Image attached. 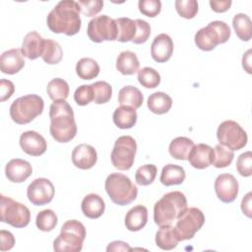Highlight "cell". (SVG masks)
Instances as JSON below:
<instances>
[{"instance_id":"6da1fadb","label":"cell","mask_w":252,"mask_h":252,"mask_svg":"<svg viewBox=\"0 0 252 252\" xmlns=\"http://www.w3.org/2000/svg\"><path fill=\"white\" fill-rule=\"evenodd\" d=\"M80 12L78 2L74 0L60 1L47 15V27L54 33H65L68 36L75 35L82 27Z\"/></svg>"},{"instance_id":"7a4b0ae2","label":"cell","mask_w":252,"mask_h":252,"mask_svg":"<svg viewBox=\"0 0 252 252\" xmlns=\"http://www.w3.org/2000/svg\"><path fill=\"white\" fill-rule=\"evenodd\" d=\"M49 118L50 135L56 142L68 143L75 138L77 125L74 111L65 99L52 102L49 108Z\"/></svg>"},{"instance_id":"3957f363","label":"cell","mask_w":252,"mask_h":252,"mask_svg":"<svg viewBox=\"0 0 252 252\" xmlns=\"http://www.w3.org/2000/svg\"><path fill=\"white\" fill-rule=\"evenodd\" d=\"M187 209V200L180 191L164 194L154 206V220L158 226L169 225Z\"/></svg>"},{"instance_id":"277c9868","label":"cell","mask_w":252,"mask_h":252,"mask_svg":"<svg viewBox=\"0 0 252 252\" xmlns=\"http://www.w3.org/2000/svg\"><path fill=\"white\" fill-rule=\"evenodd\" d=\"M104 188L110 200L119 206H126L136 200L137 186L125 174L110 173L104 182Z\"/></svg>"},{"instance_id":"5b68a950","label":"cell","mask_w":252,"mask_h":252,"mask_svg":"<svg viewBox=\"0 0 252 252\" xmlns=\"http://www.w3.org/2000/svg\"><path fill=\"white\" fill-rule=\"evenodd\" d=\"M85 238V225L77 220H67L53 241V249L56 252H79L83 248Z\"/></svg>"},{"instance_id":"8992f818","label":"cell","mask_w":252,"mask_h":252,"mask_svg":"<svg viewBox=\"0 0 252 252\" xmlns=\"http://www.w3.org/2000/svg\"><path fill=\"white\" fill-rule=\"evenodd\" d=\"M44 108L43 99L37 94H26L16 98L10 106V116L17 124H28L40 115Z\"/></svg>"},{"instance_id":"52a82bcc","label":"cell","mask_w":252,"mask_h":252,"mask_svg":"<svg viewBox=\"0 0 252 252\" xmlns=\"http://www.w3.org/2000/svg\"><path fill=\"white\" fill-rule=\"evenodd\" d=\"M230 37V29L222 21H213L200 29L195 34V43L204 51L213 50L218 44L224 43Z\"/></svg>"},{"instance_id":"ba28073f","label":"cell","mask_w":252,"mask_h":252,"mask_svg":"<svg viewBox=\"0 0 252 252\" xmlns=\"http://www.w3.org/2000/svg\"><path fill=\"white\" fill-rule=\"evenodd\" d=\"M0 199L2 222H6L17 228L25 227L30 223L31 212L27 206L4 195H1Z\"/></svg>"},{"instance_id":"9c48e42d","label":"cell","mask_w":252,"mask_h":252,"mask_svg":"<svg viewBox=\"0 0 252 252\" xmlns=\"http://www.w3.org/2000/svg\"><path fill=\"white\" fill-rule=\"evenodd\" d=\"M137 152V143L131 136L125 135L116 139L111 151L112 165L118 170H129L135 160Z\"/></svg>"},{"instance_id":"30bf717a","label":"cell","mask_w":252,"mask_h":252,"mask_svg":"<svg viewBox=\"0 0 252 252\" xmlns=\"http://www.w3.org/2000/svg\"><path fill=\"white\" fill-rule=\"evenodd\" d=\"M204 223L205 216L200 209L195 207L187 208L176 220V224L174 226V231L178 241L193 238Z\"/></svg>"},{"instance_id":"8fae6325","label":"cell","mask_w":252,"mask_h":252,"mask_svg":"<svg viewBox=\"0 0 252 252\" xmlns=\"http://www.w3.org/2000/svg\"><path fill=\"white\" fill-rule=\"evenodd\" d=\"M217 138L220 145L231 151H238L244 148L248 140L245 130L233 120H225L219 125Z\"/></svg>"},{"instance_id":"7c38bea8","label":"cell","mask_w":252,"mask_h":252,"mask_svg":"<svg viewBox=\"0 0 252 252\" xmlns=\"http://www.w3.org/2000/svg\"><path fill=\"white\" fill-rule=\"evenodd\" d=\"M87 33L94 42L104 40L113 41L117 39V25L114 19L107 15H101L92 19L87 28Z\"/></svg>"},{"instance_id":"4fadbf2b","label":"cell","mask_w":252,"mask_h":252,"mask_svg":"<svg viewBox=\"0 0 252 252\" xmlns=\"http://www.w3.org/2000/svg\"><path fill=\"white\" fill-rule=\"evenodd\" d=\"M55 189L51 181L47 178H36L28 186L27 196L29 201L34 206H43L50 203L54 197Z\"/></svg>"},{"instance_id":"5bb4252c","label":"cell","mask_w":252,"mask_h":252,"mask_svg":"<svg viewBox=\"0 0 252 252\" xmlns=\"http://www.w3.org/2000/svg\"><path fill=\"white\" fill-rule=\"evenodd\" d=\"M214 186L218 198L223 203L233 202L238 195L239 185L236 178L232 174H220L216 178Z\"/></svg>"},{"instance_id":"9a60e30c","label":"cell","mask_w":252,"mask_h":252,"mask_svg":"<svg viewBox=\"0 0 252 252\" xmlns=\"http://www.w3.org/2000/svg\"><path fill=\"white\" fill-rule=\"evenodd\" d=\"M22 150L32 157H38L45 153L47 144L43 136L35 131H26L20 136Z\"/></svg>"},{"instance_id":"2e32d148","label":"cell","mask_w":252,"mask_h":252,"mask_svg":"<svg viewBox=\"0 0 252 252\" xmlns=\"http://www.w3.org/2000/svg\"><path fill=\"white\" fill-rule=\"evenodd\" d=\"M173 41L166 33L158 34L151 45L152 58L158 63L166 62L173 53Z\"/></svg>"},{"instance_id":"e0dca14e","label":"cell","mask_w":252,"mask_h":252,"mask_svg":"<svg viewBox=\"0 0 252 252\" xmlns=\"http://www.w3.org/2000/svg\"><path fill=\"white\" fill-rule=\"evenodd\" d=\"M97 160L95 149L88 144H80L76 146L72 152L73 164L80 169L92 168Z\"/></svg>"},{"instance_id":"ac0fdd59","label":"cell","mask_w":252,"mask_h":252,"mask_svg":"<svg viewBox=\"0 0 252 252\" xmlns=\"http://www.w3.org/2000/svg\"><path fill=\"white\" fill-rule=\"evenodd\" d=\"M215 152L212 147L207 144H197L191 150L188 160L189 163L197 169H204L213 164Z\"/></svg>"},{"instance_id":"d6986e66","label":"cell","mask_w":252,"mask_h":252,"mask_svg":"<svg viewBox=\"0 0 252 252\" xmlns=\"http://www.w3.org/2000/svg\"><path fill=\"white\" fill-rule=\"evenodd\" d=\"M32 173L31 163L22 158H13L5 166L6 177L14 183H21L28 179Z\"/></svg>"},{"instance_id":"ffe728a7","label":"cell","mask_w":252,"mask_h":252,"mask_svg":"<svg viewBox=\"0 0 252 252\" xmlns=\"http://www.w3.org/2000/svg\"><path fill=\"white\" fill-rule=\"evenodd\" d=\"M25 59L22 50L19 48L9 49L0 57V68L2 73L14 75L20 72L25 66Z\"/></svg>"},{"instance_id":"44dd1931","label":"cell","mask_w":252,"mask_h":252,"mask_svg":"<svg viewBox=\"0 0 252 252\" xmlns=\"http://www.w3.org/2000/svg\"><path fill=\"white\" fill-rule=\"evenodd\" d=\"M43 42L44 38H42L37 32H30L25 35L22 42L21 50L23 55L30 60H34L39 56L41 57Z\"/></svg>"},{"instance_id":"7402d4cb","label":"cell","mask_w":252,"mask_h":252,"mask_svg":"<svg viewBox=\"0 0 252 252\" xmlns=\"http://www.w3.org/2000/svg\"><path fill=\"white\" fill-rule=\"evenodd\" d=\"M81 209L85 217L89 219H98L102 216L105 210V203L103 199L94 193H90L84 197Z\"/></svg>"},{"instance_id":"603a6c76","label":"cell","mask_w":252,"mask_h":252,"mask_svg":"<svg viewBox=\"0 0 252 252\" xmlns=\"http://www.w3.org/2000/svg\"><path fill=\"white\" fill-rule=\"evenodd\" d=\"M148 221V209L143 205H137L130 209L125 216V225L130 231L141 230Z\"/></svg>"},{"instance_id":"cb8c5ba5","label":"cell","mask_w":252,"mask_h":252,"mask_svg":"<svg viewBox=\"0 0 252 252\" xmlns=\"http://www.w3.org/2000/svg\"><path fill=\"white\" fill-rule=\"evenodd\" d=\"M137 111L135 108L127 105L117 107L112 115L114 124L120 129H130L137 122Z\"/></svg>"},{"instance_id":"d4e9b609","label":"cell","mask_w":252,"mask_h":252,"mask_svg":"<svg viewBox=\"0 0 252 252\" xmlns=\"http://www.w3.org/2000/svg\"><path fill=\"white\" fill-rule=\"evenodd\" d=\"M139 67L140 62L134 52L130 50H124L117 56L116 69L122 75H133L139 71Z\"/></svg>"},{"instance_id":"484cf974","label":"cell","mask_w":252,"mask_h":252,"mask_svg":"<svg viewBox=\"0 0 252 252\" xmlns=\"http://www.w3.org/2000/svg\"><path fill=\"white\" fill-rule=\"evenodd\" d=\"M185 177L186 173L182 166L168 163L162 167L159 180L161 184L165 186H171L181 184L185 180Z\"/></svg>"},{"instance_id":"4316f807","label":"cell","mask_w":252,"mask_h":252,"mask_svg":"<svg viewBox=\"0 0 252 252\" xmlns=\"http://www.w3.org/2000/svg\"><path fill=\"white\" fill-rule=\"evenodd\" d=\"M194 146V142L191 139L187 137H177L170 142L168 152L173 158L186 160Z\"/></svg>"},{"instance_id":"83f0119b","label":"cell","mask_w":252,"mask_h":252,"mask_svg":"<svg viewBox=\"0 0 252 252\" xmlns=\"http://www.w3.org/2000/svg\"><path fill=\"white\" fill-rule=\"evenodd\" d=\"M144 101L142 92L134 86L123 87L118 93V102L120 105L131 106L135 109L141 107Z\"/></svg>"},{"instance_id":"f1b7e54d","label":"cell","mask_w":252,"mask_h":252,"mask_svg":"<svg viewBox=\"0 0 252 252\" xmlns=\"http://www.w3.org/2000/svg\"><path fill=\"white\" fill-rule=\"evenodd\" d=\"M147 105L153 113L160 115L170 110L172 106V99L167 94L157 92L149 96Z\"/></svg>"},{"instance_id":"f546056e","label":"cell","mask_w":252,"mask_h":252,"mask_svg":"<svg viewBox=\"0 0 252 252\" xmlns=\"http://www.w3.org/2000/svg\"><path fill=\"white\" fill-rule=\"evenodd\" d=\"M178 242L174 226L171 224L159 226L156 233V244L158 247L162 250H171L177 246Z\"/></svg>"},{"instance_id":"4dcf8cb0","label":"cell","mask_w":252,"mask_h":252,"mask_svg":"<svg viewBox=\"0 0 252 252\" xmlns=\"http://www.w3.org/2000/svg\"><path fill=\"white\" fill-rule=\"evenodd\" d=\"M232 26L236 35L243 41H248L252 36V23L246 14L238 13L232 19Z\"/></svg>"},{"instance_id":"1f68e13d","label":"cell","mask_w":252,"mask_h":252,"mask_svg":"<svg viewBox=\"0 0 252 252\" xmlns=\"http://www.w3.org/2000/svg\"><path fill=\"white\" fill-rule=\"evenodd\" d=\"M63 57V50L60 44L50 38H44L43 42V50L41 54L42 60L49 64L54 65L59 63Z\"/></svg>"},{"instance_id":"d6a6232c","label":"cell","mask_w":252,"mask_h":252,"mask_svg":"<svg viewBox=\"0 0 252 252\" xmlns=\"http://www.w3.org/2000/svg\"><path fill=\"white\" fill-rule=\"evenodd\" d=\"M117 25V39L120 42L132 41L135 37L137 27L134 20L126 17L115 19Z\"/></svg>"},{"instance_id":"836d02e7","label":"cell","mask_w":252,"mask_h":252,"mask_svg":"<svg viewBox=\"0 0 252 252\" xmlns=\"http://www.w3.org/2000/svg\"><path fill=\"white\" fill-rule=\"evenodd\" d=\"M99 70L98 63L90 57L80 59L76 65V73L83 80L94 79L99 74Z\"/></svg>"},{"instance_id":"e575fe53","label":"cell","mask_w":252,"mask_h":252,"mask_svg":"<svg viewBox=\"0 0 252 252\" xmlns=\"http://www.w3.org/2000/svg\"><path fill=\"white\" fill-rule=\"evenodd\" d=\"M46 92L48 96L53 101L62 100V99L66 100V98L69 95L70 89H69L68 83L65 80L61 78H55V79H52L47 84Z\"/></svg>"},{"instance_id":"d590c367","label":"cell","mask_w":252,"mask_h":252,"mask_svg":"<svg viewBox=\"0 0 252 252\" xmlns=\"http://www.w3.org/2000/svg\"><path fill=\"white\" fill-rule=\"evenodd\" d=\"M57 216L56 214L50 210H42L40 211L35 218V225L36 227L41 231H51L53 228H55L57 224Z\"/></svg>"},{"instance_id":"8d00e7d4","label":"cell","mask_w":252,"mask_h":252,"mask_svg":"<svg viewBox=\"0 0 252 252\" xmlns=\"http://www.w3.org/2000/svg\"><path fill=\"white\" fill-rule=\"evenodd\" d=\"M139 83L147 89H155L160 83V75L151 67H144L138 71Z\"/></svg>"},{"instance_id":"74e56055","label":"cell","mask_w":252,"mask_h":252,"mask_svg":"<svg viewBox=\"0 0 252 252\" xmlns=\"http://www.w3.org/2000/svg\"><path fill=\"white\" fill-rule=\"evenodd\" d=\"M214 152H215V157H214L213 165L215 167L223 168L228 166L232 162L234 158V153L228 148L220 144H218L214 148Z\"/></svg>"},{"instance_id":"f35d334b","label":"cell","mask_w":252,"mask_h":252,"mask_svg":"<svg viewBox=\"0 0 252 252\" xmlns=\"http://www.w3.org/2000/svg\"><path fill=\"white\" fill-rule=\"evenodd\" d=\"M94 93V101L96 104L106 103L110 100L112 95V88L105 81H97L92 84Z\"/></svg>"},{"instance_id":"ab89813d","label":"cell","mask_w":252,"mask_h":252,"mask_svg":"<svg viewBox=\"0 0 252 252\" xmlns=\"http://www.w3.org/2000/svg\"><path fill=\"white\" fill-rule=\"evenodd\" d=\"M157 166L155 164H144L140 166L135 173V180L141 186L152 184L157 176Z\"/></svg>"},{"instance_id":"60d3db41","label":"cell","mask_w":252,"mask_h":252,"mask_svg":"<svg viewBox=\"0 0 252 252\" xmlns=\"http://www.w3.org/2000/svg\"><path fill=\"white\" fill-rule=\"evenodd\" d=\"M176 12L184 19H193L198 13V2L196 0H176Z\"/></svg>"},{"instance_id":"b9f144b4","label":"cell","mask_w":252,"mask_h":252,"mask_svg":"<svg viewBox=\"0 0 252 252\" xmlns=\"http://www.w3.org/2000/svg\"><path fill=\"white\" fill-rule=\"evenodd\" d=\"M236 170L244 177H249L252 174V153L247 151L241 154L236 160Z\"/></svg>"},{"instance_id":"7bdbcfd3","label":"cell","mask_w":252,"mask_h":252,"mask_svg":"<svg viewBox=\"0 0 252 252\" xmlns=\"http://www.w3.org/2000/svg\"><path fill=\"white\" fill-rule=\"evenodd\" d=\"M138 7L143 15L154 18L160 13L161 2L159 0H140Z\"/></svg>"},{"instance_id":"ee69618b","label":"cell","mask_w":252,"mask_h":252,"mask_svg":"<svg viewBox=\"0 0 252 252\" xmlns=\"http://www.w3.org/2000/svg\"><path fill=\"white\" fill-rule=\"evenodd\" d=\"M74 99L78 105L84 106L94 101V93L92 85H82L76 89L74 93Z\"/></svg>"},{"instance_id":"f6af8a7d","label":"cell","mask_w":252,"mask_h":252,"mask_svg":"<svg viewBox=\"0 0 252 252\" xmlns=\"http://www.w3.org/2000/svg\"><path fill=\"white\" fill-rule=\"evenodd\" d=\"M135 23H136L137 31L132 42L135 44L145 43L151 35V26L148 22L141 19L135 20Z\"/></svg>"},{"instance_id":"bcb514c9","label":"cell","mask_w":252,"mask_h":252,"mask_svg":"<svg viewBox=\"0 0 252 252\" xmlns=\"http://www.w3.org/2000/svg\"><path fill=\"white\" fill-rule=\"evenodd\" d=\"M78 4L83 15L87 17L95 16L103 7V1L101 0H80L78 1Z\"/></svg>"},{"instance_id":"7dc6e473","label":"cell","mask_w":252,"mask_h":252,"mask_svg":"<svg viewBox=\"0 0 252 252\" xmlns=\"http://www.w3.org/2000/svg\"><path fill=\"white\" fill-rule=\"evenodd\" d=\"M0 250L7 251L14 247L15 245V237L14 235L8 230H0Z\"/></svg>"},{"instance_id":"c3c4849f","label":"cell","mask_w":252,"mask_h":252,"mask_svg":"<svg viewBox=\"0 0 252 252\" xmlns=\"http://www.w3.org/2000/svg\"><path fill=\"white\" fill-rule=\"evenodd\" d=\"M15 92V86L10 80L2 79L0 81V95L1 101H5L12 96Z\"/></svg>"},{"instance_id":"681fc988","label":"cell","mask_w":252,"mask_h":252,"mask_svg":"<svg viewBox=\"0 0 252 252\" xmlns=\"http://www.w3.org/2000/svg\"><path fill=\"white\" fill-rule=\"evenodd\" d=\"M210 6L212 8L213 11H215L216 13H223V12H226L232 2L230 0H224V1H215V0H211L210 2Z\"/></svg>"},{"instance_id":"f907efd6","label":"cell","mask_w":252,"mask_h":252,"mask_svg":"<svg viewBox=\"0 0 252 252\" xmlns=\"http://www.w3.org/2000/svg\"><path fill=\"white\" fill-rule=\"evenodd\" d=\"M132 248L129 246L128 243L124 242V241H120V240H116L113 241L111 243L108 244V246L106 247V251L110 252V251H131Z\"/></svg>"},{"instance_id":"816d5d0a","label":"cell","mask_w":252,"mask_h":252,"mask_svg":"<svg viewBox=\"0 0 252 252\" xmlns=\"http://www.w3.org/2000/svg\"><path fill=\"white\" fill-rule=\"evenodd\" d=\"M251 197H252V193L251 192H248L242 199L241 201V211L242 213L248 217V218H251V212H252V209H251Z\"/></svg>"},{"instance_id":"f5cc1de1","label":"cell","mask_w":252,"mask_h":252,"mask_svg":"<svg viewBox=\"0 0 252 252\" xmlns=\"http://www.w3.org/2000/svg\"><path fill=\"white\" fill-rule=\"evenodd\" d=\"M250 53H251V50H247L245 54H243V57H242V66L243 68L246 70L247 73L251 74V67H250Z\"/></svg>"}]
</instances>
